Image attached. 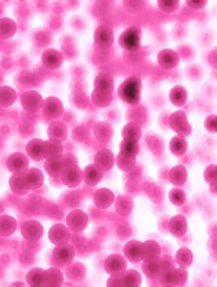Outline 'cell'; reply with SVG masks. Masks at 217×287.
I'll return each instance as SVG.
<instances>
[{"mask_svg": "<svg viewBox=\"0 0 217 287\" xmlns=\"http://www.w3.org/2000/svg\"><path fill=\"white\" fill-rule=\"evenodd\" d=\"M142 92V81L139 77H129L119 86V97L128 105H139Z\"/></svg>", "mask_w": 217, "mask_h": 287, "instance_id": "1", "label": "cell"}, {"mask_svg": "<svg viewBox=\"0 0 217 287\" xmlns=\"http://www.w3.org/2000/svg\"><path fill=\"white\" fill-rule=\"evenodd\" d=\"M188 274L185 268L174 267L159 276V283L162 286H182L187 281Z\"/></svg>", "mask_w": 217, "mask_h": 287, "instance_id": "2", "label": "cell"}, {"mask_svg": "<svg viewBox=\"0 0 217 287\" xmlns=\"http://www.w3.org/2000/svg\"><path fill=\"white\" fill-rule=\"evenodd\" d=\"M141 38H142V31L140 28L130 27L122 32L119 37V45L125 50L136 51L141 47Z\"/></svg>", "mask_w": 217, "mask_h": 287, "instance_id": "3", "label": "cell"}, {"mask_svg": "<svg viewBox=\"0 0 217 287\" xmlns=\"http://www.w3.org/2000/svg\"><path fill=\"white\" fill-rule=\"evenodd\" d=\"M75 256V249L70 244L56 246L51 254V260L55 266L58 267H67L70 263L73 262Z\"/></svg>", "mask_w": 217, "mask_h": 287, "instance_id": "4", "label": "cell"}, {"mask_svg": "<svg viewBox=\"0 0 217 287\" xmlns=\"http://www.w3.org/2000/svg\"><path fill=\"white\" fill-rule=\"evenodd\" d=\"M169 127L177 133V135L186 138L191 134L192 127L188 124L187 117L184 111H176L169 117Z\"/></svg>", "mask_w": 217, "mask_h": 287, "instance_id": "5", "label": "cell"}, {"mask_svg": "<svg viewBox=\"0 0 217 287\" xmlns=\"http://www.w3.org/2000/svg\"><path fill=\"white\" fill-rule=\"evenodd\" d=\"M94 41L101 48H110L115 41V34L110 24L102 23L94 32Z\"/></svg>", "mask_w": 217, "mask_h": 287, "instance_id": "6", "label": "cell"}, {"mask_svg": "<svg viewBox=\"0 0 217 287\" xmlns=\"http://www.w3.org/2000/svg\"><path fill=\"white\" fill-rule=\"evenodd\" d=\"M104 269L110 276H121L127 269L126 257L120 254H111L105 258Z\"/></svg>", "mask_w": 217, "mask_h": 287, "instance_id": "7", "label": "cell"}, {"mask_svg": "<svg viewBox=\"0 0 217 287\" xmlns=\"http://www.w3.org/2000/svg\"><path fill=\"white\" fill-rule=\"evenodd\" d=\"M60 178L64 186H67L69 188H75L78 187L84 180L83 169L79 168L78 165L68 166L63 169Z\"/></svg>", "mask_w": 217, "mask_h": 287, "instance_id": "8", "label": "cell"}, {"mask_svg": "<svg viewBox=\"0 0 217 287\" xmlns=\"http://www.w3.org/2000/svg\"><path fill=\"white\" fill-rule=\"evenodd\" d=\"M6 167L13 174H24L29 169V159L22 152H14L7 158Z\"/></svg>", "mask_w": 217, "mask_h": 287, "instance_id": "9", "label": "cell"}, {"mask_svg": "<svg viewBox=\"0 0 217 287\" xmlns=\"http://www.w3.org/2000/svg\"><path fill=\"white\" fill-rule=\"evenodd\" d=\"M67 225L73 232H82L87 228L88 216L82 210H74L67 216Z\"/></svg>", "mask_w": 217, "mask_h": 287, "instance_id": "10", "label": "cell"}, {"mask_svg": "<svg viewBox=\"0 0 217 287\" xmlns=\"http://www.w3.org/2000/svg\"><path fill=\"white\" fill-rule=\"evenodd\" d=\"M42 114L49 120H55L60 118L63 114V105L58 97H47L42 103Z\"/></svg>", "mask_w": 217, "mask_h": 287, "instance_id": "11", "label": "cell"}, {"mask_svg": "<svg viewBox=\"0 0 217 287\" xmlns=\"http://www.w3.org/2000/svg\"><path fill=\"white\" fill-rule=\"evenodd\" d=\"M21 232L28 242H38L44 234V228L36 220H28L21 225Z\"/></svg>", "mask_w": 217, "mask_h": 287, "instance_id": "12", "label": "cell"}, {"mask_svg": "<svg viewBox=\"0 0 217 287\" xmlns=\"http://www.w3.org/2000/svg\"><path fill=\"white\" fill-rule=\"evenodd\" d=\"M21 103H22L23 109H24L25 111L31 112V114H35V112L39 111L41 109L44 100H42L41 95L38 92L28 91L22 94Z\"/></svg>", "mask_w": 217, "mask_h": 287, "instance_id": "13", "label": "cell"}, {"mask_svg": "<svg viewBox=\"0 0 217 287\" xmlns=\"http://www.w3.org/2000/svg\"><path fill=\"white\" fill-rule=\"evenodd\" d=\"M63 156V145L62 142L58 140L48 139L44 141L42 144V157L46 161H55Z\"/></svg>", "mask_w": 217, "mask_h": 287, "instance_id": "14", "label": "cell"}, {"mask_svg": "<svg viewBox=\"0 0 217 287\" xmlns=\"http://www.w3.org/2000/svg\"><path fill=\"white\" fill-rule=\"evenodd\" d=\"M48 237L51 244H54L55 246H60L64 245V244H68L71 234H70V230L68 227H65L62 223H58L54 224L53 227L49 229Z\"/></svg>", "mask_w": 217, "mask_h": 287, "instance_id": "15", "label": "cell"}, {"mask_svg": "<svg viewBox=\"0 0 217 287\" xmlns=\"http://www.w3.org/2000/svg\"><path fill=\"white\" fill-rule=\"evenodd\" d=\"M158 63L165 70H173L180 63V55L173 49H162L158 54Z\"/></svg>", "mask_w": 217, "mask_h": 287, "instance_id": "16", "label": "cell"}, {"mask_svg": "<svg viewBox=\"0 0 217 287\" xmlns=\"http://www.w3.org/2000/svg\"><path fill=\"white\" fill-rule=\"evenodd\" d=\"M23 178H24L28 189L36 190L39 189V188L42 186V183H44L45 180V175L39 168L32 167L28 169V171L23 174Z\"/></svg>", "mask_w": 217, "mask_h": 287, "instance_id": "17", "label": "cell"}, {"mask_svg": "<svg viewBox=\"0 0 217 287\" xmlns=\"http://www.w3.org/2000/svg\"><path fill=\"white\" fill-rule=\"evenodd\" d=\"M94 164L101 169L103 172H108L111 171L116 164V158L113 156L112 151L108 149H103L100 150L94 158Z\"/></svg>", "mask_w": 217, "mask_h": 287, "instance_id": "18", "label": "cell"}, {"mask_svg": "<svg viewBox=\"0 0 217 287\" xmlns=\"http://www.w3.org/2000/svg\"><path fill=\"white\" fill-rule=\"evenodd\" d=\"M41 62L47 69L56 70L63 63V55L53 48L46 49L41 55Z\"/></svg>", "mask_w": 217, "mask_h": 287, "instance_id": "19", "label": "cell"}, {"mask_svg": "<svg viewBox=\"0 0 217 287\" xmlns=\"http://www.w3.org/2000/svg\"><path fill=\"white\" fill-rule=\"evenodd\" d=\"M124 256L131 263L142 261V243L130 241L124 247Z\"/></svg>", "mask_w": 217, "mask_h": 287, "instance_id": "20", "label": "cell"}, {"mask_svg": "<svg viewBox=\"0 0 217 287\" xmlns=\"http://www.w3.org/2000/svg\"><path fill=\"white\" fill-rule=\"evenodd\" d=\"M115 203V195L110 189L106 188H102V189L97 190L94 195V204L96 205L97 208L100 210H106Z\"/></svg>", "mask_w": 217, "mask_h": 287, "instance_id": "21", "label": "cell"}, {"mask_svg": "<svg viewBox=\"0 0 217 287\" xmlns=\"http://www.w3.org/2000/svg\"><path fill=\"white\" fill-rule=\"evenodd\" d=\"M168 229L174 237L181 238L186 233L187 230V221L185 216L183 215H175L169 220Z\"/></svg>", "mask_w": 217, "mask_h": 287, "instance_id": "22", "label": "cell"}, {"mask_svg": "<svg viewBox=\"0 0 217 287\" xmlns=\"http://www.w3.org/2000/svg\"><path fill=\"white\" fill-rule=\"evenodd\" d=\"M161 255V247L154 241L142 243V261H154Z\"/></svg>", "mask_w": 217, "mask_h": 287, "instance_id": "23", "label": "cell"}, {"mask_svg": "<svg viewBox=\"0 0 217 287\" xmlns=\"http://www.w3.org/2000/svg\"><path fill=\"white\" fill-rule=\"evenodd\" d=\"M84 173V181L86 183L87 186H96L102 181L103 178V174L104 172L101 171L95 164H91L88 166L85 167V169L83 171Z\"/></svg>", "mask_w": 217, "mask_h": 287, "instance_id": "24", "label": "cell"}, {"mask_svg": "<svg viewBox=\"0 0 217 287\" xmlns=\"http://www.w3.org/2000/svg\"><path fill=\"white\" fill-rule=\"evenodd\" d=\"M94 89H100L103 92L112 93L115 89V81L111 73L108 72H101L98 73L95 81H94Z\"/></svg>", "mask_w": 217, "mask_h": 287, "instance_id": "25", "label": "cell"}, {"mask_svg": "<svg viewBox=\"0 0 217 287\" xmlns=\"http://www.w3.org/2000/svg\"><path fill=\"white\" fill-rule=\"evenodd\" d=\"M63 274L59 268H49L45 270L44 274V286H62L63 285Z\"/></svg>", "mask_w": 217, "mask_h": 287, "instance_id": "26", "label": "cell"}, {"mask_svg": "<svg viewBox=\"0 0 217 287\" xmlns=\"http://www.w3.org/2000/svg\"><path fill=\"white\" fill-rule=\"evenodd\" d=\"M122 139L124 140H130L139 142L142 138V127L136 121H130V123L126 124L121 132Z\"/></svg>", "mask_w": 217, "mask_h": 287, "instance_id": "27", "label": "cell"}, {"mask_svg": "<svg viewBox=\"0 0 217 287\" xmlns=\"http://www.w3.org/2000/svg\"><path fill=\"white\" fill-rule=\"evenodd\" d=\"M86 267L80 262H71L69 266H67L65 269V276L69 279H72L74 281L83 280L86 277Z\"/></svg>", "mask_w": 217, "mask_h": 287, "instance_id": "28", "label": "cell"}, {"mask_svg": "<svg viewBox=\"0 0 217 287\" xmlns=\"http://www.w3.org/2000/svg\"><path fill=\"white\" fill-rule=\"evenodd\" d=\"M187 180V171L183 165H177L169 172V181L173 186L182 187Z\"/></svg>", "mask_w": 217, "mask_h": 287, "instance_id": "29", "label": "cell"}, {"mask_svg": "<svg viewBox=\"0 0 217 287\" xmlns=\"http://www.w3.org/2000/svg\"><path fill=\"white\" fill-rule=\"evenodd\" d=\"M120 277V286L139 287L142 284V276L136 270H125Z\"/></svg>", "mask_w": 217, "mask_h": 287, "instance_id": "30", "label": "cell"}, {"mask_svg": "<svg viewBox=\"0 0 217 287\" xmlns=\"http://www.w3.org/2000/svg\"><path fill=\"white\" fill-rule=\"evenodd\" d=\"M116 164L121 171L130 172L133 171L136 166V156L120 151L116 158Z\"/></svg>", "mask_w": 217, "mask_h": 287, "instance_id": "31", "label": "cell"}, {"mask_svg": "<svg viewBox=\"0 0 217 287\" xmlns=\"http://www.w3.org/2000/svg\"><path fill=\"white\" fill-rule=\"evenodd\" d=\"M49 139L58 140L60 142L67 140L68 138V127L62 121H54L48 128Z\"/></svg>", "mask_w": 217, "mask_h": 287, "instance_id": "32", "label": "cell"}, {"mask_svg": "<svg viewBox=\"0 0 217 287\" xmlns=\"http://www.w3.org/2000/svg\"><path fill=\"white\" fill-rule=\"evenodd\" d=\"M42 144H44V141L41 139H34L26 144L25 150L28 156L34 159L35 162H40L44 159L42 157Z\"/></svg>", "mask_w": 217, "mask_h": 287, "instance_id": "33", "label": "cell"}, {"mask_svg": "<svg viewBox=\"0 0 217 287\" xmlns=\"http://www.w3.org/2000/svg\"><path fill=\"white\" fill-rule=\"evenodd\" d=\"M116 201V211L117 213L121 216H127L131 213L134 208V201L128 196H119Z\"/></svg>", "mask_w": 217, "mask_h": 287, "instance_id": "34", "label": "cell"}, {"mask_svg": "<svg viewBox=\"0 0 217 287\" xmlns=\"http://www.w3.org/2000/svg\"><path fill=\"white\" fill-rule=\"evenodd\" d=\"M8 183H9V187H11L12 191L15 195L23 196V195H26L28 192L30 191L25 186L24 178H23V174H13L11 178H9Z\"/></svg>", "mask_w": 217, "mask_h": 287, "instance_id": "35", "label": "cell"}, {"mask_svg": "<svg viewBox=\"0 0 217 287\" xmlns=\"http://www.w3.org/2000/svg\"><path fill=\"white\" fill-rule=\"evenodd\" d=\"M17 228L16 220L9 215L0 216V236L8 237L15 232Z\"/></svg>", "mask_w": 217, "mask_h": 287, "instance_id": "36", "label": "cell"}, {"mask_svg": "<svg viewBox=\"0 0 217 287\" xmlns=\"http://www.w3.org/2000/svg\"><path fill=\"white\" fill-rule=\"evenodd\" d=\"M94 134H95L96 140L100 142H108L112 139L113 127L106 121H102L95 126Z\"/></svg>", "mask_w": 217, "mask_h": 287, "instance_id": "37", "label": "cell"}, {"mask_svg": "<svg viewBox=\"0 0 217 287\" xmlns=\"http://www.w3.org/2000/svg\"><path fill=\"white\" fill-rule=\"evenodd\" d=\"M91 100L97 108H106L112 102V93L103 92L100 91V89H94L92 92Z\"/></svg>", "mask_w": 217, "mask_h": 287, "instance_id": "38", "label": "cell"}, {"mask_svg": "<svg viewBox=\"0 0 217 287\" xmlns=\"http://www.w3.org/2000/svg\"><path fill=\"white\" fill-rule=\"evenodd\" d=\"M169 100L175 107H182L185 105L187 100V92L183 86H175L172 88L171 93H169Z\"/></svg>", "mask_w": 217, "mask_h": 287, "instance_id": "39", "label": "cell"}, {"mask_svg": "<svg viewBox=\"0 0 217 287\" xmlns=\"http://www.w3.org/2000/svg\"><path fill=\"white\" fill-rule=\"evenodd\" d=\"M17 94L12 87L2 86L0 87V107L8 108L14 105L16 101Z\"/></svg>", "mask_w": 217, "mask_h": 287, "instance_id": "40", "label": "cell"}, {"mask_svg": "<svg viewBox=\"0 0 217 287\" xmlns=\"http://www.w3.org/2000/svg\"><path fill=\"white\" fill-rule=\"evenodd\" d=\"M169 149H171V152L173 154H175V156L177 157L183 156L187 150V142L185 138H183V136L180 135L174 136L171 141V143H169Z\"/></svg>", "mask_w": 217, "mask_h": 287, "instance_id": "41", "label": "cell"}, {"mask_svg": "<svg viewBox=\"0 0 217 287\" xmlns=\"http://www.w3.org/2000/svg\"><path fill=\"white\" fill-rule=\"evenodd\" d=\"M174 261H175V263L178 267L187 268L192 265L193 254L187 247H182L177 251Z\"/></svg>", "mask_w": 217, "mask_h": 287, "instance_id": "42", "label": "cell"}, {"mask_svg": "<svg viewBox=\"0 0 217 287\" xmlns=\"http://www.w3.org/2000/svg\"><path fill=\"white\" fill-rule=\"evenodd\" d=\"M16 32V24L13 20L7 17L0 18V38L8 39Z\"/></svg>", "mask_w": 217, "mask_h": 287, "instance_id": "43", "label": "cell"}, {"mask_svg": "<svg viewBox=\"0 0 217 287\" xmlns=\"http://www.w3.org/2000/svg\"><path fill=\"white\" fill-rule=\"evenodd\" d=\"M142 270L144 275L150 279H158L161 270H160V265H159V258L154 261H143Z\"/></svg>", "mask_w": 217, "mask_h": 287, "instance_id": "44", "label": "cell"}, {"mask_svg": "<svg viewBox=\"0 0 217 287\" xmlns=\"http://www.w3.org/2000/svg\"><path fill=\"white\" fill-rule=\"evenodd\" d=\"M45 270L41 268H34L26 275V284L29 286H44Z\"/></svg>", "mask_w": 217, "mask_h": 287, "instance_id": "45", "label": "cell"}, {"mask_svg": "<svg viewBox=\"0 0 217 287\" xmlns=\"http://www.w3.org/2000/svg\"><path fill=\"white\" fill-rule=\"evenodd\" d=\"M45 169L49 176L60 177L64 169L62 159L59 158V159H55V161H46Z\"/></svg>", "mask_w": 217, "mask_h": 287, "instance_id": "46", "label": "cell"}, {"mask_svg": "<svg viewBox=\"0 0 217 287\" xmlns=\"http://www.w3.org/2000/svg\"><path fill=\"white\" fill-rule=\"evenodd\" d=\"M169 200L171 203L175 206H182L185 204L186 201V195L180 188H174L169 191Z\"/></svg>", "mask_w": 217, "mask_h": 287, "instance_id": "47", "label": "cell"}, {"mask_svg": "<svg viewBox=\"0 0 217 287\" xmlns=\"http://www.w3.org/2000/svg\"><path fill=\"white\" fill-rule=\"evenodd\" d=\"M120 151L133 154V156H138V153L140 152L139 142L130 140H122L120 143Z\"/></svg>", "mask_w": 217, "mask_h": 287, "instance_id": "48", "label": "cell"}, {"mask_svg": "<svg viewBox=\"0 0 217 287\" xmlns=\"http://www.w3.org/2000/svg\"><path fill=\"white\" fill-rule=\"evenodd\" d=\"M158 6L162 12L171 14L177 11L180 7V2H177V0H159Z\"/></svg>", "mask_w": 217, "mask_h": 287, "instance_id": "49", "label": "cell"}, {"mask_svg": "<svg viewBox=\"0 0 217 287\" xmlns=\"http://www.w3.org/2000/svg\"><path fill=\"white\" fill-rule=\"evenodd\" d=\"M205 181L208 183L209 186L211 185H216V178H217V169H216V165L213 164L210 165L206 168L205 174H204Z\"/></svg>", "mask_w": 217, "mask_h": 287, "instance_id": "50", "label": "cell"}, {"mask_svg": "<svg viewBox=\"0 0 217 287\" xmlns=\"http://www.w3.org/2000/svg\"><path fill=\"white\" fill-rule=\"evenodd\" d=\"M124 6L127 11L130 13H138L144 6V3L143 2H131V0H128V2H124Z\"/></svg>", "mask_w": 217, "mask_h": 287, "instance_id": "51", "label": "cell"}, {"mask_svg": "<svg viewBox=\"0 0 217 287\" xmlns=\"http://www.w3.org/2000/svg\"><path fill=\"white\" fill-rule=\"evenodd\" d=\"M205 127L206 129L210 132V133H216L217 132V117L216 115H210L209 117H207V119L205 120Z\"/></svg>", "mask_w": 217, "mask_h": 287, "instance_id": "52", "label": "cell"}, {"mask_svg": "<svg viewBox=\"0 0 217 287\" xmlns=\"http://www.w3.org/2000/svg\"><path fill=\"white\" fill-rule=\"evenodd\" d=\"M61 159H62L64 168L68 166H72V165H78L77 158H75V156L72 153H63V156L61 157Z\"/></svg>", "mask_w": 217, "mask_h": 287, "instance_id": "53", "label": "cell"}, {"mask_svg": "<svg viewBox=\"0 0 217 287\" xmlns=\"http://www.w3.org/2000/svg\"><path fill=\"white\" fill-rule=\"evenodd\" d=\"M186 4L188 7H191L193 9H201L206 6L207 2L206 0H202V2H191V0H187Z\"/></svg>", "mask_w": 217, "mask_h": 287, "instance_id": "54", "label": "cell"}, {"mask_svg": "<svg viewBox=\"0 0 217 287\" xmlns=\"http://www.w3.org/2000/svg\"><path fill=\"white\" fill-rule=\"evenodd\" d=\"M15 285H20V286H24V284H23V283H20V281H18V283H13V284H12V286H15Z\"/></svg>", "mask_w": 217, "mask_h": 287, "instance_id": "55", "label": "cell"}]
</instances>
